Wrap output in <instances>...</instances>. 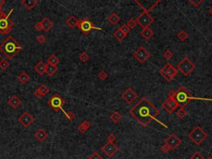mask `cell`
I'll use <instances>...</instances> for the list:
<instances>
[{
    "mask_svg": "<svg viewBox=\"0 0 212 159\" xmlns=\"http://www.w3.org/2000/svg\"><path fill=\"white\" fill-rule=\"evenodd\" d=\"M191 159H204V157L201 154L200 152H195L191 156Z\"/></svg>",
    "mask_w": 212,
    "mask_h": 159,
    "instance_id": "cell-40",
    "label": "cell"
},
{
    "mask_svg": "<svg viewBox=\"0 0 212 159\" xmlns=\"http://www.w3.org/2000/svg\"><path fill=\"white\" fill-rule=\"evenodd\" d=\"M62 110V112L64 113V114H65V116L66 117V119L69 120V121H72V120H74L75 119V113L71 110H69V111H65L64 110L62 109L61 110Z\"/></svg>",
    "mask_w": 212,
    "mask_h": 159,
    "instance_id": "cell-32",
    "label": "cell"
},
{
    "mask_svg": "<svg viewBox=\"0 0 212 159\" xmlns=\"http://www.w3.org/2000/svg\"><path fill=\"white\" fill-rule=\"evenodd\" d=\"M195 68L194 63L187 57H184L178 64H177V69L181 71V73L184 76H188Z\"/></svg>",
    "mask_w": 212,
    "mask_h": 159,
    "instance_id": "cell-7",
    "label": "cell"
},
{
    "mask_svg": "<svg viewBox=\"0 0 212 159\" xmlns=\"http://www.w3.org/2000/svg\"><path fill=\"white\" fill-rule=\"evenodd\" d=\"M162 106L166 112L169 113H172L179 107L178 104L174 99H169V98L166 99V101L162 104Z\"/></svg>",
    "mask_w": 212,
    "mask_h": 159,
    "instance_id": "cell-16",
    "label": "cell"
},
{
    "mask_svg": "<svg viewBox=\"0 0 212 159\" xmlns=\"http://www.w3.org/2000/svg\"><path fill=\"white\" fill-rule=\"evenodd\" d=\"M60 61H61V60L55 55H54V54L51 55V56H49V58L47 59V63H49V64H51L52 66H56L60 63Z\"/></svg>",
    "mask_w": 212,
    "mask_h": 159,
    "instance_id": "cell-28",
    "label": "cell"
},
{
    "mask_svg": "<svg viewBox=\"0 0 212 159\" xmlns=\"http://www.w3.org/2000/svg\"><path fill=\"white\" fill-rule=\"evenodd\" d=\"M107 77H108V75H107V73H106L105 71H101L98 74V78H99L100 80H106Z\"/></svg>",
    "mask_w": 212,
    "mask_h": 159,
    "instance_id": "cell-39",
    "label": "cell"
},
{
    "mask_svg": "<svg viewBox=\"0 0 212 159\" xmlns=\"http://www.w3.org/2000/svg\"><path fill=\"white\" fill-rule=\"evenodd\" d=\"M108 20H109V22H110L112 25H115V24H117L118 22H120V18L118 14H116V13H113L108 18Z\"/></svg>",
    "mask_w": 212,
    "mask_h": 159,
    "instance_id": "cell-31",
    "label": "cell"
},
{
    "mask_svg": "<svg viewBox=\"0 0 212 159\" xmlns=\"http://www.w3.org/2000/svg\"><path fill=\"white\" fill-rule=\"evenodd\" d=\"M181 143H182V141L175 133H172L165 140V144L167 145L171 150L176 149Z\"/></svg>",
    "mask_w": 212,
    "mask_h": 159,
    "instance_id": "cell-12",
    "label": "cell"
},
{
    "mask_svg": "<svg viewBox=\"0 0 212 159\" xmlns=\"http://www.w3.org/2000/svg\"><path fill=\"white\" fill-rule=\"evenodd\" d=\"M78 21H79V19L76 18L74 15H71V16H70V17L68 18V19L66 20L65 23H66V25H67L70 28H75V27H77Z\"/></svg>",
    "mask_w": 212,
    "mask_h": 159,
    "instance_id": "cell-25",
    "label": "cell"
},
{
    "mask_svg": "<svg viewBox=\"0 0 212 159\" xmlns=\"http://www.w3.org/2000/svg\"><path fill=\"white\" fill-rule=\"evenodd\" d=\"M101 150L108 158H112L118 152V147L114 143L108 142L102 147Z\"/></svg>",
    "mask_w": 212,
    "mask_h": 159,
    "instance_id": "cell-14",
    "label": "cell"
},
{
    "mask_svg": "<svg viewBox=\"0 0 212 159\" xmlns=\"http://www.w3.org/2000/svg\"><path fill=\"white\" fill-rule=\"evenodd\" d=\"M135 3H138V5L140 6V8L143 9V13L136 19L137 23L139 24V26L142 27L143 29L146 28H149V26L154 22V19L150 15V13H149L148 9H146L138 1H135Z\"/></svg>",
    "mask_w": 212,
    "mask_h": 159,
    "instance_id": "cell-5",
    "label": "cell"
},
{
    "mask_svg": "<svg viewBox=\"0 0 212 159\" xmlns=\"http://www.w3.org/2000/svg\"><path fill=\"white\" fill-rule=\"evenodd\" d=\"M37 40L39 43L42 44V43H45V42H46V37L43 36V35H39V36H37Z\"/></svg>",
    "mask_w": 212,
    "mask_h": 159,
    "instance_id": "cell-43",
    "label": "cell"
},
{
    "mask_svg": "<svg viewBox=\"0 0 212 159\" xmlns=\"http://www.w3.org/2000/svg\"><path fill=\"white\" fill-rule=\"evenodd\" d=\"M140 34H141V36L144 38L145 40L148 41V40H150L151 38L153 37L154 32H153V31L150 28H143V29L142 30V32H141Z\"/></svg>",
    "mask_w": 212,
    "mask_h": 159,
    "instance_id": "cell-20",
    "label": "cell"
},
{
    "mask_svg": "<svg viewBox=\"0 0 212 159\" xmlns=\"http://www.w3.org/2000/svg\"><path fill=\"white\" fill-rule=\"evenodd\" d=\"M4 3H5V0H0V8L2 9V7L4 5Z\"/></svg>",
    "mask_w": 212,
    "mask_h": 159,
    "instance_id": "cell-50",
    "label": "cell"
},
{
    "mask_svg": "<svg viewBox=\"0 0 212 159\" xmlns=\"http://www.w3.org/2000/svg\"><path fill=\"white\" fill-rule=\"evenodd\" d=\"M137 97H138V94L131 87L128 88L121 94V98L127 104H132L134 101V100H136Z\"/></svg>",
    "mask_w": 212,
    "mask_h": 159,
    "instance_id": "cell-13",
    "label": "cell"
},
{
    "mask_svg": "<svg viewBox=\"0 0 212 159\" xmlns=\"http://www.w3.org/2000/svg\"><path fill=\"white\" fill-rule=\"evenodd\" d=\"M34 70L39 75H44L46 73V64L42 61H40L37 62V65L34 66Z\"/></svg>",
    "mask_w": 212,
    "mask_h": 159,
    "instance_id": "cell-19",
    "label": "cell"
},
{
    "mask_svg": "<svg viewBox=\"0 0 212 159\" xmlns=\"http://www.w3.org/2000/svg\"><path fill=\"white\" fill-rule=\"evenodd\" d=\"M207 133L203 130L200 126H195L192 131L188 133V138L195 143L196 145H200L202 142L207 138Z\"/></svg>",
    "mask_w": 212,
    "mask_h": 159,
    "instance_id": "cell-6",
    "label": "cell"
},
{
    "mask_svg": "<svg viewBox=\"0 0 212 159\" xmlns=\"http://www.w3.org/2000/svg\"><path fill=\"white\" fill-rule=\"evenodd\" d=\"M79 60L81 61H82L83 63H85V62H87L90 60V56L86 52H81L79 55Z\"/></svg>",
    "mask_w": 212,
    "mask_h": 159,
    "instance_id": "cell-36",
    "label": "cell"
},
{
    "mask_svg": "<svg viewBox=\"0 0 212 159\" xmlns=\"http://www.w3.org/2000/svg\"><path fill=\"white\" fill-rule=\"evenodd\" d=\"M34 137H35V139H36L37 141L42 143V142H44V141L46 140V138L48 137V133H47L43 129H38V130L34 133Z\"/></svg>",
    "mask_w": 212,
    "mask_h": 159,
    "instance_id": "cell-18",
    "label": "cell"
},
{
    "mask_svg": "<svg viewBox=\"0 0 212 159\" xmlns=\"http://www.w3.org/2000/svg\"><path fill=\"white\" fill-rule=\"evenodd\" d=\"M8 104H9L13 110H17L19 106H20V104H22V100H20V98H19L18 96L13 95V96H11L9 99Z\"/></svg>",
    "mask_w": 212,
    "mask_h": 159,
    "instance_id": "cell-17",
    "label": "cell"
},
{
    "mask_svg": "<svg viewBox=\"0 0 212 159\" xmlns=\"http://www.w3.org/2000/svg\"><path fill=\"white\" fill-rule=\"evenodd\" d=\"M18 123H20L23 127L25 128H28L32 123H33V122L35 121V119L33 116H32L29 113L24 112L18 119Z\"/></svg>",
    "mask_w": 212,
    "mask_h": 159,
    "instance_id": "cell-15",
    "label": "cell"
},
{
    "mask_svg": "<svg viewBox=\"0 0 212 159\" xmlns=\"http://www.w3.org/2000/svg\"><path fill=\"white\" fill-rule=\"evenodd\" d=\"M77 28H79L85 35H88L92 30H102V28L96 27L89 18H83L78 21Z\"/></svg>",
    "mask_w": 212,
    "mask_h": 159,
    "instance_id": "cell-9",
    "label": "cell"
},
{
    "mask_svg": "<svg viewBox=\"0 0 212 159\" xmlns=\"http://www.w3.org/2000/svg\"><path fill=\"white\" fill-rule=\"evenodd\" d=\"M176 96V90H171L167 92V97L169 99H174Z\"/></svg>",
    "mask_w": 212,
    "mask_h": 159,
    "instance_id": "cell-45",
    "label": "cell"
},
{
    "mask_svg": "<svg viewBox=\"0 0 212 159\" xmlns=\"http://www.w3.org/2000/svg\"><path fill=\"white\" fill-rule=\"evenodd\" d=\"M209 13H211V16H212V7H211V9H209Z\"/></svg>",
    "mask_w": 212,
    "mask_h": 159,
    "instance_id": "cell-51",
    "label": "cell"
},
{
    "mask_svg": "<svg viewBox=\"0 0 212 159\" xmlns=\"http://www.w3.org/2000/svg\"><path fill=\"white\" fill-rule=\"evenodd\" d=\"M13 10H14L13 9H12L8 14H6L3 11L0 12V33L1 34L9 33L13 27L14 23L9 18V16Z\"/></svg>",
    "mask_w": 212,
    "mask_h": 159,
    "instance_id": "cell-4",
    "label": "cell"
},
{
    "mask_svg": "<svg viewBox=\"0 0 212 159\" xmlns=\"http://www.w3.org/2000/svg\"><path fill=\"white\" fill-rule=\"evenodd\" d=\"M114 38H116L119 42H122L124 38H126V34H124L121 30H120V28H118L115 32H114Z\"/></svg>",
    "mask_w": 212,
    "mask_h": 159,
    "instance_id": "cell-30",
    "label": "cell"
},
{
    "mask_svg": "<svg viewBox=\"0 0 212 159\" xmlns=\"http://www.w3.org/2000/svg\"><path fill=\"white\" fill-rule=\"evenodd\" d=\"M34 95L37 97V98H38V99H40V98H42V95L40 94V93L37 91V90H36L35 91H34Z\"/></svg>",
    "mask_w": 212,
    "mask_h": 159,
    "instance_id": "cell-49",
    "label": "cell"
},
{
    "mask_svg": "<svg viewBox=\"0 0 212 159\" xmlns=\"http://www.w3.org/2000/svg\"><path fill=\"white\" fill-rule=\"evenodd\" d=\"M206 159H212V158H211V157H209V158H207Z\"/></svg>",
    "mask_w": 212,
    "mask_h": 159,
    "instance_id": "cell-52",
    "label": "cell"
},
{
    "mask_svg": "<svg viewBox=\"0 0 212 159\" xmlns=\"http://www.w3.org/2000/svg\"><path fill=\"white\" fill-rule=\"evenodd\" d=\"M110 119L111 120L114 122V123H120V120H121V119H122V115H121L119 112L114 111V112H113L110 114Z\"/></svg>",
    "mask_w": 212,
    "mask_h": 159,
    "instance_id": "cell-29",
    "label": "cell"
},
{
    "mask_svg": "<svg viewBox=\"0 0 212 159\" xmlns=\"http://www.w3.org/2000/svg\"><path fill=\"white\" fill-rule=\"evenodd\" d=\"M163 56H164V58L167 60V61H169V60H171L172 57H173V53L172 52V51H170V50H166L165 51H164V53H163Z\"/></svg>",
    "mask_w": 212,
    "mask_h": 159,
    "instance_id": "cell-38",
    "label": "cell"
},
{
    "mask_svg": "<svg viewBox=\"0 0 212 159\" xmlns=\"http://www.w3.org/2000/svg\"><path fill=\"white\" fill-rule=\"evenodd\" d=\"M18 80L22 84H26L30 80V75H28L27 72L22 71V73H20V75L18 77Z\"/></svg>",
    "mask_w": 212,
    "mask_h": 159,
    "instance_id": "cell-26",
    "label": "cell"
},
{
    "mask_svg": "<svg viewBox=\"0 0 212 159\" xmlns=\"http://www.w3.org/2000/svg\"><path fill=\"white\" fill-rule=\"evenodd\" d=\"M37 91L40 93V94L42 95V96H45V95H46L47 94L50 92V89H49L48 86H46L45 84H41V85L37 88Z\"/></svg>",
    "mask_w": 212,
    "mask_h": 159,
    "instance_id": "cell-27",
    "label": "cell"
},
{
    "mask_svg": "<svg viewBox=\"0 0 212 159\" xmlns=\"http://www.w3.org/2000/svg\"><path fill=\"white\" fill-rule=\"evenodd\" d=\"M88 159H103V158L97 152H93L92 154L88 158Z\"/></svg>",
    "mask_w": 212,
    "mask_h": 159,
    "instance_id": "cell-42",
    "label": "cell"
},
{
    "mask_svg": "<svg viewBox=\"0 0 212 159\" xmlns=\"http://www.w3.org/2000/svg\"><path fill=\"white\" fill-rule=\"evenodd\" d=\"M1 57H2V56H1V54H0V59H1Z\"/></svg>",
    "mask_w": 212,
    "mask_h": 159,
    "instance_id": "cell-53",
    "label": "cell"
},
{
    "mask_svg": "<svg viewBox=\"0 0 212 159\" xmlns=\"http://www.w3.org/2000/svg\"><path fill=\"white\" fill-rule=\"evenodd\" d=\"M48 105L55 112L59 111L60 110H61L63 109V106L65 104L64 99L57 93L54 94L47 101Z\"/></svg>",
    "mask_w": 212,
    "mask_h": 159,
    "instance_id": "cell-10",
    "label": "cell"
},
{
    "mask_svg": "<svg viewBox=\"0 0 212 159\" xmlns=\"http://www.w3.org/2000/svg\"><path fill=\"white\" fill-rule=\"evenodd\" d=\"M22 49V45L13 36H9L0 44V51L9 59H13L17 56Z\"/></svg>",
    "mask_w": 212,
    "mask_h": 159,
    "instance_id": "cell-2",
    "label": "cell"
},
{
    "mask_svg": "<svg viewBox=\"0 0 212 159\" xmlns=\"http://www.w3.org/2000/svg\"><path fill=\"white\" fill-rule=\"evenodd\" d=\"M57 71H58L57 66H52V65H51L49 63H46V73L48 76H50V77L53 76Z\"/></svg>",
    "mask_w": 212,
    "mask_h": 159,
    "instance_id": "cell-24",
    "label": "cell"
},
{
    "mask_svg": "<svg viewBox=\"0 0 212 159\" xmlns=\"http://www.w3.org/2000/svg\"><path fill=\"white\" fill-rule=\"evenodd\" d=\"M176 115H177V117L178 118H180V119H184L185 117L187 115V112H186V110H185L184 108H180L178 110H177V112H176Z\"/></svg>",
    "mask_w": 212,
    "mask_h": 159,
    "instance_id": "cell-35",
    "label": "cell"
},
{
    "mask_svg": "<svg viewBox=\"0 0 212 159\" xmlns=\"http://www.w3.org/2000/svg\"><path fill=\"white\" fill-rule=\"evenodd\" d=\"M107 139H108V142H110V143H114V141L116 140V136H115L114 133H110V134L108 136Z\"/></svg>",
    "mask_w": 212,
    "mask_h": 159,
    "instance_id": "cell-47",
    "label": "cell"
},
{
    "mask_svg": "<svg viewBox=\"0 0 212 159\" xmlns=\"http://www.w3.org/2000/svg\"><path fill=\"white\" fill-rule=\"evenodd\" d=\"M34 28H35L36 30L39 31V32L43 30V28H42V22H37V23L34 25Z\"/></svg>",
    "mask_w": 212,
    "mask_h": 159,
    "instance_id": "cell-48",
    "label": "cell"
},
{
    "mask_svg": "<svg viewBox=\"0 0 212 159\" xmlns=\"http://www.w3.org/2000/svg\"><path fill=\"white\" fill-rule=\"evenodd\" d=\"M90 127H91V123L88 121V120H85V121L82 122V123L78 126L77 129H78V131L80 132L81 133L83 134V133H85L87 131Z\"/></svg>",
    "mask_w": 212,
    "mask_h": 159,
    "instance_id": "cell-22",
    "label": "cell"
},
{
    "mask_svg": "<svg viewBox=\"0 0 212 159\" xmlns=\"http://www.w3.org/2000/svg\"><path fill=\"white\" fill-rule=\"evenodd\" d=\"M160 150H161V152H163V153H167L169 151H170V148H169V147L166 145V144H164V145H162L161 148H160Z\"/></svg>",
    "mask_w": 212,
    "mask_h": 159,
    "instance_id": "cell-46",
    "label": "cell"
},
{
    "mask_svg": "<svg viewBox=\"0 0 212 159\" xmlns=\"http://www.w3.org/2000/svg\"><path fill=\"white\" fill-rule=\"evenodd\" d=\"M189 3L192 4L194 7H198L200 4L203 3V0H198V1H193V0H189Z\"/></svg>",
    "mask_w": 212,
    "mask_h": 159,
    "instance_id": "cell-44",
    "label": "cell"
},
{
    "mask_svg": "<svg viewBox=\"0 0 212 159\" xmlns=\"http://www.w3.org/2000/svg\"><path fill=\"white\" fill-rule=\"evenodd\" d=\"M174 100L177 102L180 108H184L187 104L190 103L191 100H207V101L211 100V101H212L211 99H202V98L194 97L192 95V94L190 93V91L182 85L180 86L177 89V90L176 91V96Z\"/></svg>",
    "mask_w": 212,
    "mask_h": 159,
    "instance_id": "cell-3",
    "label": "cell"
},
{
    "mask_svg": "<svg viewBox=\"0 0 212 159\" xmlns=\"http://www.w3.org/2000/svg\"><path fill=\"white\" fill-rule=\"evenodd\" d=\"M1 11H2V9H1V8H0V12H1Z\"/></svg>",
    "mask_w": 212,
    "mask_h": 159,
    "instance_id": "cell-54",
    "label": "cell"
},
{
    "mask_svg": "<svg viewBox=\"0 0 212 159\" xmlns=\"http://www.w3.org/2000/svg\"><path fill=\"white\" fill-rule=\"evenodd\" d=\"M150 56V52L147 51V49L144 47H139L138 50L133 53V57L141 64L146 62Z\"/></svg>",
    "mask_w": 212,
    "mask_h": 159,
    "instance_id": "cell-11",
    "label": "cell"
},
{
    "mask_svg": "<svg viewBox=\"0 0 212 159\" xmlns=\"http://www.w3.org/2000/svg\"><path fill=\"white\" fill-rule=\"evenodd\" d=\"M137 24H138V23H137V22H136V19L134 18H130L129 21L127 22V23H126V25H127L130 29H133V28H135Z\"/></svg>",
    "mask_w": 212,
    "mask_h": 159,
    "instance_id": "cell-37",
    "label": "cell"
},
{
    "mask_svg": "<svg viewBox=\"0 0 212 159\" xmlns=\"http://www.w3.org/2000/svg\"><path fill=\"white\" fill-rule=\"evenodd\" d=\"M187 38H188V34H187V32H186V31H184V30L180 31V32H178V34H177V38H178L180 41H182V42L185 41Z\"/></svg>",
    "mask_w": 212,
    "mask_h": 159,
    "instance_id": "cell-34",
    "label": "cell"
},
{
    "mask_svg": "<svg viewBox=\"0 0 212 159\" xmlns=\"http://www.w3.org/2000/svg\"><path fill=\"white\" fill-rule=\"evenodd\" d=\"M10 63L6 59H2L0 61V69L2 71H7V69L9 67Z\"/></svg>",
    "mask_w": 212,
    "mask_h": 159,
    "instance_id": "cell-33",
    "label": "cell"
},
{
    "mask_svg": "<svg viewBox=\"0 0 212 159\" xmlns=\"http://www.w3.org/2000/svg\"><path fill=\"white\" fill-rule=\"evenodd\" d=\"M42 25V28L44 32H48L51 28L53 27V22L48 18H44L41 21Z\"/></svg>",
    "mask_w": 212,
    "mask_h": 159,
    "instance_id": "cell-23",
    "label": "cell"
},
{
    "mask_svg": "<svg viewBox=\"0 0 212 159\" xmlns=\"http://www.w3.org/2000/svg\"><path fill=\"white\" fill-rule=\"evenodd\" d=\"M120 30H121V31H122L124 34H126V35L129 33V32H130V30H131V29H130V28H129V27L126 25V24H124V25H123L122 27H120Z\"/></svg>",
    "mask_w": 212,
    "mask_h": 159,
    "instance_id": "cell-41",
    "label": "cell"
},
{
    "mask_svg": "<svg viewBox=\"0 0 212 159\" xmlns=\"http://www.w3.org/2000/svg\"><path fill=\"white\" fill-rule=\"evenodd\" d=\"M130 114L144 128H146L153 120H157L166 128L165 124L156 119V117L159 114V110L146 97L142 98L140 101L131 109Z\"/></svg>",
    "mask_w": 212,
    "mask_h": 159,
    "instance_id": "cell-1",
    "label": "cell"
},
{
    "mask_svg": "<svg viewBox=\"0 0 212 159\" xmlns=\"http://www.w3.org/2000/svg\"><path fill=\"white\" fill-rule=\"evenodd\" d=\"M177 73H178L177 70L172 64H169V63H166V65L162 66V68H161L159 71L160 75H162L167 82H171L173 80V78L177 75Z\"/></svg>",
    "mask_w": 212,
    "mask_h": 159,
    "instance_id": "cell-8",
    "label": "cell"
},
{
    "mask_svg": "<svg viewBox=\"0 0 212 159\" xmlns=\"http://www.w3.org/2000/svg\"><path fill=\"white\" fill-rule=\"evenodd\" d=\"M37 3V0H22V4L28 10H31L35 8Z\"/></svg>",
    "mask_w": 212,
    "mask_h": 159,
    "instance_id": "cell-21",
    "label": "cell"
}]
</instances>
